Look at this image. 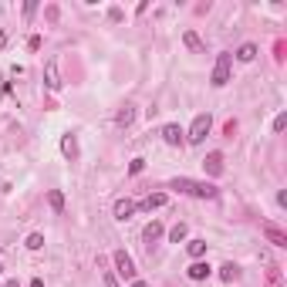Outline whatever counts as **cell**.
Segmentation results:
<instances>
[{
    "label": "cell",
    "mask_w": 287,
    "mask_h": 287,
    "mask_svg": "<svg viewBox=\"0 0 287 287\" xmlns=\"http://www.w3.org/2000/svg\"><path fill=\"white\" fill-rule=\"evenodd\" d=\"M169 186L179 189V193H186V196H199V199H216L220 196V189L213 186V183H193V179H186V176L173 179Z\"/></svg>",
    "instance_id": "1"
},
{
    "label": "cell",
    "mask_w": 287,
    "mask_h": 287,
    "mask_svg": "<svg viewBox=\"0 0 287 287\" xmlns=\"http://www.w3.org/2000/svg\"><path fill=\"white\" fill-rule=\"evenodd\" d=\"M210 129H213V119L203 111V115H196L193 119V125H189V132H186V142H193V145H199L206 135H210Z\"/></svg>",
    "instance_id": "2"
},
{
    "label": "cell",
    "mask_w": 287,
    "mask_h": 287,
    "mask_svg": "<svg viewBox=\"0 0 287 287\" xmlns=\"http://www.w3.org/2000/svg\"><path fill=\"white\" fill-rule=\"evenodd\" d=\"M230 68H233V54H226V51H223V54H216V65H213V78H210L216 88H223V85L230 81Z\"/></svg>",
    "instance_id": "3"
},
{
    "label": "cell",
    "mask_w": 287,
    "mask_h": 287,
    "mask_svg": "<svg viewBox=\"0 0 287 287\" xmlns=\"http://www.w3.org/2000/svg\"><path fill=\"white\" fill-rule=\"evenodd\" d=\"M111 260H115V267H119V274L125 277V280H135V260L125 254V250H115Z\"/></svg>",
    "instance_id": "4"
},
{
    "label": "cell",
    "mask_w": 287,
    "mask_h": 287,
    "mask_svg": "<svg viewBox=\"0 0 287 287\" xmlns=\"http://www.w3.org/2000/svg\"><path fill=\"white\" fill-rule=\"evenodd\" d=\"M162 142H166V145H183V142H186V132H183V125H176V122L162 125Z\"/></svg>",
    "instance_id": "5"
},
{
    "label": "cell",
    "mask_w": 287,
    "mask_h": 287,
    "mask_svg": "<svg viewBox=\"0 0 287 287\" xmlns=\"http://www.w3.org/2000/svg\"><path fill=\"white\" fill-rule=\"evenodd\" d=\"M260 233H264L267 243H274V247H287V233L280 230V226H274V223H264V226H260Z\"/></svg>",
    "instance_id": "6"
},
{
    "label": "cell",
    "mask_w": 287,
    "mask_h": 287,
    "mask_svg": "<svg viewBox=\"0 0 287 287\" xmlns=\"http://www.w3.org/2000/svg\"><path fill=\"white\" fill-rule=\"evenodd\" d=\"M135 210H139V203H132V199H115V210L111 213H115V220L125 223V220H132Z\"/></svg>",
    "instance_id": "7"
},
{
    "label": "cell",
    "mask_w": 287,
    "mask_h": 287,
    "mask_svg": "<svg viewBox=\"0 0 287 287\" xmlns=\"http://www.w3.org/2000/svg\"><path fill=\"white\" fill-rule=\"evenodd\" d=\"M186 274H189V280H206V277L213 274V267L206 264V260H193V264H189V270H186Z\"/></svg>",
    "instance_id": "8"
},
{
    "label": "cell",
    "mask_w": 287,
    "mask_h": 287,
    "mask_svg": "<svg viewBox=\"0 0 287 287\" xmlns=\"http://www.w3.org/2000/svg\"><path fill=\"white\" fill-rule=\"evenodd\" d=\"M203 169H206L210 176H220V173H223V155L220 152H210L206 159H203Z\"/></svg>",
    "instance_id": "9"
},
{
    "label": "cell",
    "mask_w": 287,
    "mask_h": 287,
    "mask_svg": "<svg viewBox=\"0 0 287 287\" xmlns=\"http://www.w3.org/2000/svg\"><path fill=\"white\" fill-rule=\"evenodd\" d=\"M44 85H47L51 91L61 88V78H58V61H47V68H44Z\"/></svg>",
    "instance_id": "10"
},
{
    "label": "cell",
    "mask_w": 287,
    "mask_h": 287,
    "mask_svg": "<svg viewBox=\"0 0 287 287\" xmlns=\"http://www.w3.org/2000/svg\"><path fill=\"white\" fill-rule=\"evenodd\" d=\"M135 122V105H122L119 115H115V125H122V129H129Z\"/></svg>",
    "instance_id": "11"
},
{
    "label": "cell",
    "mask_w": 287,
    "mask_h": 287,
    "mask_svg": "<svg viewBox=\"0 0 287 287\" xmlns=\"http://www.w3.org/2000/svg\"><path fill=\"white\" fill-rule=\"evenodd\" d=\"M166 203H169V196H166V193H152L149 199H142V210H149V213H152V210H162Z\"/></svg>",
    "instance_id": "12"
},
{
    "label": "cell",
    "mask_w": 287,
    "mask_h": 287,
    "mask_svg": "<svg viewBox=\"0 0 287 287\" xmlns=\"http://www.w3.org/2000/svg\"><path fill=\"white\" fill-rule=\"evenodd\" d=\"M159 237H162V223H155V220H152V223H149V226L142 230V240L149 243V247H152V243L159 240Z\"/></svg>",
    "instance_id": "13"
},
{
    "label": "cell",
    "mask_w": 287,
    "mask_h": 287,
    "mask_svg": "<svg viewBox=\"0 0 287 287\" xmlns=\"http://www.w3.org/2000/svg\"><path fill=\"white\" fill-rule=\"evenodd\" d=\"M61 152H65L68 159H78V139L75 135H65V139H61Z\"/></svg>",
    "instance_id": "14"
},
{
    "label": "cell",
    "mask_w": 287,
    "mask_h": 287,
    "mask_svg": "<svg viewBox=\"0 0 287 287\" xmlns=\"http://www.w3.org/2000/svg\"><path fill=\"white\" fill-rule=\"evenodd\" d=\"M186 250H189V257H193V260H199V257L206 254V240H199V237H196V240L186 243Z\"/></svg>",
    "instance_id": "15"
},
{
    "label": "cell",
    "mask_w": 287,
    "mask_h": 287,
    "mask_svg": "<svg viewBox=\"0 0 287 287\" xmlns=\"http://www.w3.org/2000/svg\"><path fill=\"white\" fill-rule=\"evenodd\" d=\"M237 277H240V267H237V264H223V267H220V280H226V284H233Z\"/></svg>",
    "instance_id": "16"
},
{
    "label": "cell",
    "mask_w": 287,
    "mask_h": 287,
    "mask_svg": "<svg viewBox=\"0 0 287 287\" xmlns=\"http://www.w3.org/2000/svg\"><path fill=\"white\" fill-rule=\"evenodd\" d=\"M254 58H257V44H243L240 51H237V61H243V65L254 61Z\"/></svg>",
    "instance_id": "17"
},
{
    "label": "cell",
    "mask_w": 287,
    "mask_h": 287,
    "mask_svg": "<svg viewBox=\"0 0 287 287\" xmlns=\"http://www.w3.org/2000/svg\"><path fill=\"white\" fill-rule=\"evenodd\" d=\"M47 203H51V210H65V196H61V189H51V193H47Z\"/></svg>",
    "instance_id": "18"
},
{
    "label": "cell",
    "mask_w": 287,
    "mask_h": 287,
    "mask_svg": "<svg viewBox=\"0 0 287 287\" xmlns=\"http://www.w3.org/2000/svg\"><path fill=\"white\" fill-rule=\"evenodd\" d=\"M169 240H173V243H183V240H186V223H176V226L169 230Z\"/></svg>",
    "instance_id": "19"
},
{
    "label": "cell",
    "mask_w": 287,
    "mask_h": 287,
    "mask_svg": "<svg viewBox=\"0 0 287 287\" xmlns=\"http://www.w3.org/2000/svg\"><path fill=\"white\" fill-rule=\"evenodd\" d=\"M183 41H186V47H189V51H203V41H199V37H196L193 31H186V34H183Z\"/></svg>",
    "instance_id": "20"
},
{
    "label": "cell",
    "mask_w": 287,
    "mask_h": 287,
    "mask_svg": "<svg viewBox=\"0 0 287 287\" xmlns=\"http://www.w3.org/2000/svg\"><path fill=\"white\" fill-rule=\"evenodd\" d=\"M24 247H27V250H41V247H44V237H41V233H31V237L24 240Z\"/></svg>",
    "instance_id": "21"
},
{
    "label": "cell",
    "mask_w": 287,
    "mask_h": 287,
    "mask_svg": "<svg viewBox=\"0 0 287 287\" xmlns=\"http://www.w3.org/2000/svg\"><path fill=\"white\" fill-rule=\"evenodd\" d=\"M284 129H287V115L280 111V115L274 119V132H284Z\"/></svg>",
    "instance_id": "22"
},
{
    "label": "cell",
    "mask_w": 287,
    "mask_h": 287,
    "mask_svg": "<svg viewBox=\"0 0 287 287\" xmlns=\"http://www.w3.org/2000/svg\"><path fill=\"white\" fill-rule=\"evenodd\" d=\"M142 166H145V159H132V166H129V173H132V176H139V173H142Z\"/></svg>",
    "instance_id": "23"
},
{
    "label": "cell",
    "mask_w": 287,
    "mask_h": 287,
    "mask_svg": "<svg viewBox=\"0 0 287 287\" xmlns=\"http://www.w3.org/2000/svg\"><path fill=\"white\" fill-rule=\"evenodd\" d=\"M34 11H37V4H34V0H27V4H24V17L31 21V17H34Z\"/></svg>",
    "instance_id": "24"
},
{
    "label": "cell",
    "mask_w": 287,
    "mask_h": 287,
    "mask_svg": "<svg viewBox=\"0 0 287 287\" xmlns=\"http://www.w3.org/2000/svg\"><path fill=\"white\" fill-rule=\"evenodd\" d=\"M27 47H31V51H37V47H41V37H37V34H31V37H27Z\"/></svg>",
    "instance_id": "25"
},
{
    "label": "cell",
    "mask_w": 287,
    "mask_h": 287,
    "mask_svg": "<svg viewBox=\"0 0 287 287\" xmlns=\"http://www.w3.org/2000/svg\"><path fill=\"white\" fill-rule=\"evenodd\" d=\"M108 21H122V7H111V11H108Z\"/></svg>",
    "instance_id": "26"
},
{
    "label": "cell",
    "mask_w": 287,
    "mask_h": 287,
    "mask_svg": "<svg viewBox=\"0 0 287 287\" xmlns=\"http://www.w3.org/2000/svg\"><path fill=\"white\" fill-rule=\"evenodd\" d=\"M105 287H119V280H115V274H105Z\"/></svg>",
    "instance_id": "27"
},
{
    "label": "cell",
    "mask_w": 287,
    "mask_h": 287,
    "mask_svg": "<svg viewBox=\"0 0 287 287\" xmlns=\"http://www.w3.org/2000/svg\"><path fill=\"white\" fill-rule=\"evenodd\" d=\"M0 47H7V31H0Z\"/></svg>",
    "instance_id": "28"
},
{
    "label": "cell",
    "mask_w": 287,
    "mask_h": 287,
    "mask_svg": "<svg viewBox=\"0 0 287 287\" xmlns=\"http://www.w3.org/2000/svg\"><path fill=\"white\" fill-rule=\"evenodd\" d=\"M132 287H149V284H145V280H139V277H135V280H132Z\"/></svg>",
    "instance_id": "29"
},
{
    "label": "cell",
    "mask_w": 287,
    "mask_h": 287,
    "mask_svg": "<svg viewBox=\"0 0 287 287\" xmlns=\"http://www.w3.org/2000/svg\"><path fill=\"white\" fill-rule=\"evenodd\" d=\"M4 287H17V280H7V284H4Z\"/></svg>",
    "instance_id": "30"
},
{
    "label": "cell",
    "mask_w": 287,
    "mask_h": 287,
    "mask_svg": "<svg viewBox=\"0 0 287 287\" xmlns=\"http://www.w3.org/2000/svg\"><path fill=\"white\" fill-rule=\"evenodd\" d=\"M0 270H4V267H0Z\"/></svg>",
    "instance_id": "31"
}]
</instances>
